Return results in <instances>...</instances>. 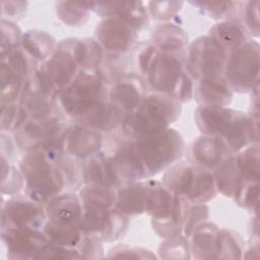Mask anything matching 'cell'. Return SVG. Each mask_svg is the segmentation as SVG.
<instances>
[{
	"label": "cell",
	"instance_id": "obj_1",
	"mask_svg": "<svg viewBox=\"0 0 260 260\" xmlns=\"http://www.w3.org/2000/svg\"><path fill=\"white\" fill-rule=\"evenodd\" d=\"M43 148L30 150L20 161V169L26 181V192L39 203H49L57 197L65 184L61 167Z\"/></svg>",
	"mask_w": 260,
	"mask_h": 260
},
{
	"label": "cell",
	"instance_id": "obj_2",
	"mask_svg": "<svg viewBox=\"0 0 260 260\" xmlns=\"http://www.w3.org/2000/svg\"><path fill=\"white\" fill-rule=\"evenodd\" d=\"M132 150L143 178L157 174L178 159L184 150L181 135L174 129H165L149 135L137 136L131 142Z\"/></svg>",
	"mask_w": 260,
	"mask_h": 260
},
{
	"label": "cell",
	"instance_id": "obj_3",
	"mask_svg": "<svg viewBox=\"0 0 260 260\" xmlns=\"http://www.w3.org/2000/svg\"><path fill=\"white\" fill-rule=\"evenodd\" d=\"M106 100L107 85L94 70L78 74L60 94V103L67 115L81 119L106 104Z\"/></svg>",
	"mask_w": 260,
	"mask_h": 260
},
{
	"label": "cell",
	"instance_id": "obj_4",
	"mask_svg": "<svg viewBox=\"0 0 260 260\" xmlns=\"http://www.w3.org/2000/svg\"><path fill=\"white\" fill-rule=\"evenodd\" d=\"M145 74L151 88L159 93L171 95L179 102H186L192 95V81L174 53L159 54L158 50Z\"/></svg>",
	"mask_w": 260,
	"mask_h": 260
},
{
	"label": "cell",
	"instance_id": "obj_5",
	"mask_svg": "<svg viewBox=\"0 0 260 260\" xmlns=\"http://www.w3.org/2000/svg\"><path fill=\"white\" fill-rule=\"evenodd\" d=\"M179 101L171 95L156 93L147 96L129 116L128 125L136 136L149 135L168 128L180 116Z\"/></svg>",
	"mask_w": 260,
	"mask_h": 260
},
{
	"label": "cell",
	"instance_id": "obj_6",
	"mask_svg": "<svg viewBox=\"0 0 260 260\" xmlns=\"http://www.w3.org/2000/svg\"><path fill=\"white\" fill-rule=\"evenodd\" d=\"M228 51L211 37H202L192 43L188 55V68L196 78L218 77L225 69Z\"/></svg>",
	"mask_w": 260,
	"mask_h": 260
},
{
	"label": "cell",
	"instance_id": "obj_7",
	"mask_svg": "<svg viewBox=\"0 0 260 260\" xmlns=\"http://www.w3.org/2000/svg\"><path fill=\"white\" fill-rule=\"evenodd\" d=\"M259 47L256 42H247L233 51L228 58L225 75L229 83L240 91H248L258 84Z\"/></svg>",
	"mask_w": 260,
	"mask_h": 260
},
{
	"label": "cell",
	"instance_id": "obj_8",
	"mask_svg": "<svg viewBox=\"0 0 260 260\" xmlns=\"http://www.w3.org/2000/svg\"><path fill=\"white\" fill-rule=\"evenodd\" d=\"M79 228L98 241L115 240L127 226V218L117 208H84Z\"/></svg>",
	"mask_w": 260,
	"mask_h": 260
},
{
	"label": "cell",
	"instance_id": "obj_9",
	"mask_svg": "<svg viewBox=\"0 0 260 260\" xmlns=\"http://www.w3.org/2000/svg\"><path fill=\"white\" fill-rule=\"evenodd\" d=\"M74 47H62L60 44L51 58L38 71L47 79L52 88L57 91L66 89L76 78L78 62L75 57Z\"/></svg>",
	"mask_w": 260,
	"mask_h": 260
},
{
	"label": "cell",
	"instance_id": "obj_10",
	"mask_svg": "<svg viewBox=\"0 0 260 260\" xmlns=\"http://www.w3.org/2000/svg\"><path fill=\"white\" fill-rule=\"evenodd\" d=\"M139 26L124 15H114L105 19L96 28L99 44L111 52H124L136 40Z\"/></svg>",
	"mask_w": 260,
	"mask_h": 260
},
{
	"label": "cell",
	"instance_id": "obj_11",
	"mask_svg": "<svg viewBox=\"0 0 260 260\" xmlns=\"http://www.w3.org/2000/svg\"><path fill=\"white\" fill-rule=\"evenodd\" d=\"M2 241L11 259L37 258L39 252L50 243L45 233L30 228L2 230Z\"/></svg>",
	"mask_w": 260,
	"mask_h": 260
},
{
	"label": "cell",
	"instance_id": "obj_12",
	"mask_svg": "<svg viewBox=\"0 0 260 260\" xmlns=\"http://www.w3.org/2000/svg\"><path fill=\"white\" fill-rule=\"evenodd\" d=\"M45 218L46 214L39 202L32 199L14 198L7 201L2 208L1 228L2 230L40 229L44 224Z\"/></svg>",
	"mask_w": 260,
	"mask_h": 260
},
{
	"label": "cell",
	"instance_id": "obj_13",
	"mask_svg": "<svg viewBox=\"0 0 260 260\" xmlns=\"http://www.w3.org/2000/svg\"><path fill=\"white\" fill-rule=\"evenodd\" d=\"M64 150L73 156L84 158L92 156L102 146L99 131L85 125H75L64 131Z\"/></svg>",
	"mask_w": 260,
	"mask_h": 260
},
{
	"label": "cell",
	"instance_id": "obj_14",
	"mask_svg": "<svg viewBox=\"0 0 260 260\" xmlns=\"http://www.w3.org/2000/svg\"><path fill=\"white\" fill-rule=\"evenodd\" d=\"M145 94L142 80L135 75L122 77L111 91L112 103L123 113L132 114L143 102Z\"/></svg>",
	"mask_w": 260,
	"mask_h": 260
},
{
	"label": "cell",
	"instance_id": "obj_15",
	"mask_svg": "<svg viewBox=\"0 0 260 260\" xmlns=\"http://www.w3.org/2000/svg\"><path fill=\"white\" fill-rule=\"evenodd\" d=\"M226 151L229 152L221 140L212 135L199 137L191 147L193 160L205 170L218 168L225 160Z\"/></svg>",
	"mask_w": 260,
	"mask_h": 260
},
{
	"label": "cell",
	"instance_id": "obj_16",
	"mask_svg": "<svg viewBox=\"0 0 260 260\" xmlns=\"http://www.w3.org/2000/svg\"><path fill=\"white\" fill-rule=\"evenodd\" d=\"M84 179L87 185L117 187L120 183L113 157L94 154L88 158L83 167Z\"/></svg>",
	"mask_w": 260,
	"mask_h": 260
},
{
	"label": "cell",
	"instance_id": "obj_17",
	"mask_svg": "<svg viewBox=\"0 0 260 260\" xmlns=\"http://www.w3.org/2000/svg\"><path fill=\"white\" fill-rule=\"evenodd\" d=\"M62 130L61 125L55 118H47L42 120L34 119L31 122L24 124L17 133V138L19 139L20 145L32 146L40 145L44 146L49 140L60 133Z\"/></svg>",
	"mask_w": 260,
	"mask_h": 260
},
{
	"label": "cell",
	"instance_id": "obj_18",
	"mask_svg": "<svg viewBox=\"0 0 260 260\" xmlns=\"http://www.w3.org/2000/svg\"><path fill=\"white\" fill-rule=\"evenodd\" d=\"M232 96L228 81L218 77L200 79L197 85L196 99L201 107L222 108L231 102Z\"/></svg>",
	"mask_w": 260,
	"mask_h": 260
},
{
	"label": "cell",
	"instance_id": "obj_19",
	"mask_svg": "<svg viewBox=\"0 0 260 260\" xmlns=\"http://www.w3.org/2000/svg\"><path fill=\"white\" fill-rule=\"evenodd\" d=\"M84 212V206L80 196L74 194L58 195L47 206L49 218L79 224Z\"/></svg>",
	"mask_w": 260,
	"mask_h": 260
},
{
	"label": "cell",
	"instance_id": "obj_20",
	"mask_svg": "<svg viewBox=\"0 0 260 260\" xmlns=\"http://www.w3.org/2000/svg\"><path fill=\"white\" fill-rule=\"evenodd\" d=\"M44 233L50 243L76 248L81 246L84 234L78 224L49 218L44 225Z\"/></svg>",
	"mask_w": 260,
	"mask_h": 260
},
{
	"label": "cell",
	"instance_id": "obj_21",
	"mask_svg": "<svg viewBox=\"0 0 260 260\" xmlns=\"http://www.w3.org/2000/svg\"><path fill=\"white\" fill-rule=\"evenodd\" d=\"M217 228L210 222H202L192 232L191 250L196 258H216Z\"/></svg>",
	"mask_w": 260,
	"mask_h": 260
},
{
	"label": "cell",
	"instance_id": "obj_22",
	"mask_svg": "<svg viewBox=\"0 0 260 260\" xmlns=\"http://www.w3.org/2000/svg\"><path fill=\"white\" fill-rule=\"evenodd\" d=\"M123 112L113 103L104 104L93 112L82 118L84 125L94 130L110 131L123 122Z\"/></svg>",
	"mask_w": 260,
	"mask_h": 260
},
{
	"label": "cell",
	"instance_id": "obj_23",
	"mask_svg": "<svg viewBox=\"0 0 260 260\" xmlns=\"http://www.w3.org/2000/svg\"><path fill=\"white\" fill-rule=\"evenodd\" d=\"M214 178L217 189L225 196H234L241 184L246 181L238 167L236 156L224 160L218 167Z\"/></svg>",
	"mask_w": 260,
	"mask_h": 260
},
{
	"label": "cell",
	"instance_id": "obj_24",
	"mask_svg": "<svg viewBox=\"0 0 260 260\" xmlns=\"http://www.w3.org/2000/svg\"><path fill=\"white\" fill-rule=\"evenodd\" d=\"M84 208H116L119 192L116 187L87 185L80 191Z\"/></svg>",
	"mask_w": 260,
	"mask_h": 260
},
{
	"label": "cell",
	"instance_id": "obj_25",
	"mask_svg": "<svg viewBox=\"0 0 260 260\" xmlns=\"http://www.w3.org/2000/svg\"><path fill=\"white\" fill-rule=\"evenodd\" d=\"M210 37L226 51H234L247 43L245 28L240 23L234 21H225L214 25L210 29Z\"/></svg>",
	"mask_w": 260,
	"mask_h": 260
},
{
	"label": "cell",
	"instance_id": "obj_26",
	"mask_svg": "<svg viewBox=\"0 0 260 260\" xmlns=\"http://www.w3.org/2000/svg\"><path fill=\"white\" fill-rule=\"evenodd\" d=\"M24 51L34 59L43 61L54 51V39L44 31H27L22 39Z\"/></svg>",
	"mask_w": 260,
	"mask_h": 260
},
{
	"label": "cell",
	"instance_id": "obj_27",
	"mask_svg": "<svg viewBox=\"0 0 260 260\" xmlns=\"http://www.w3.org/2000/svg\"><path fill=\"white\" fill-rule=\"evenodd\" d=\"M74 53L79 66L92 71L101 63L102 48L98 41L84 39L78 41L74 47Z\"/></svg>",
	"mask_w": 260,
	"mask_h": 260
},
{
	"label": "cell",
	"instance_id": "obj_28",
	"mask_svg": "<svg viewBox=\"0 0 260 260\" xmlns=\"http://www.w3.org/2000/svg\"><path fill=\"white\" fill-rule=\"evenodd\" d=\"M244 243L237 233L220 230L216 234V258H240Z\"/></svg>",
	"mask_w": 260,
	"mask_h": 260
},
{
	"label": "cell",
	"instance_id": "obj_29",
	"mask_svg": "<svg viewBox=\"0 0 260 260\" xmlns=\"http://www.w3.org/2000/svg\"><path fill=\"white\" fill-rule=\"evenodd\" d=\"M153 38L156 43L154 47L160 48L157 50H161L164 53H173L174 50L184 47L186 41L183 30L174 25L159 26L153 34Z\"/></svg>",
	"mask_w": 260,
	"mask_h": 260
},
{
	"label": "cell",
	"instance_id": "obj_30",
	"mask_svg": "<svg viewBox=\"0 0 260 260\" xmlns=\"http://www.w3.org/2000/svg\"><path fill=\"white\" fill-rule=\"evenodd\" d=\"M1 126L3 131H15L24 126L28 111L22 105L4 104L1 110Z\"/></svg>",
	"mask_w": 260,
	"mask_h": 260
},
{
	"label": "cell",
	"instance_id": "obj_31",
	"mask_svg": "<svg viewBox=\"0 0 260 260\" xmlns=\"http://www.w3.org/2000/svg\"><path fill=\"white\" fill-rule=\"evenodd\" d=\"M258 146H249L241 154L236 156L238 167L246 181L257 182L258 180Z\"/></svg>",
	"mask_w": 260,
	"mask_h": 260
},
{
	"label": "cell",
	"instance_id": "obj_32",
	"mask_svg": "<svg viewBox=\"0 0 260 260\" xmlns=\"http://www.w3.org/2000/svg\"><path fill=\"white\" fill-rule=\"evenodd\" d=\"M184 237L176 235L170 237L159 247V254L164 258H186L188 257V245Z\"/></svg>",
	"mask_w": 260,
	"mask_h": 260
},
{
	"label": "cell",
	"instance_id": "obj_33",
	"mask_svg": "<svg viewBox=\"0 0 260 260\" xmlns=\"http://www.w3.org/2000/svg\"><path fill=\"white\" fill-rule=\"evenodd\" d=\"M238 203L245 208H253L258 204V183L253 181H245L235 193Z\"/></svg>",
	"mask_w": 260,
	"mask_h": 260
},
{
	"label": "cell",
	"instance_id": "obj_34",
	"mask_svg": "<svg viewBox=\"0 0 260 260\" xmlns=\"http://www.w3.org/2000/svg\"><path fill=\"white\" fill-rule=\"evenodd\" d=\"M37 258L40 259H73V258H82L81 254L78 253L75 248L65 247L53 243L46 245L37 255Z\"/></svg>",
	"mask_w": 260,
	"mask_h": 260
},
{
	"label": "cell",
	"instance_id": "obj_35",
	"mask_svg": "<svg viewBox=\"0 0 260 260\" xmlns=\"http://www.w3.org/2000/svg\"><path fill=\"white\" fill-rule=\"evenodd\" d=\"M208 217V207L206 205H196L193 207H189L185 223H184V232L187 237H190L192 232L204 220Z\"/></svg>",
	"mask_w": 260,
	"mask_h": 260
},
{
	"label": "cell",
	"instance_id": "obj_36",
	"mask_svg": "<svg viewBox=\"0 0 260 260\" xmlns=\"http://www.w3.org/2000/svg\"><path fill=\"white\" fill-rule=\"evenodd\" d=\"M20 40V31L14 23L6 20H2V55L16 49V46Z\"/></svg>",
	"mask_w": 260,
	"mask_h": 260
},
{
	"label": "cell",
	"instance_id": "obj_37",
	"mask_svg": "<svg viewBox=\"0 0 260 260\" xmlns=\"http://www.w3.org/2000/svg\"><path fill=\"white\" fill-rule=\"evenodd\" d=\"M64 5V8H59V15L60 18L71 25L77 24L80 21L82 22V16L86 15V8H75L76 3H70L71 7H68L67 2L62 3Z\"/></svg>",
	"mask_w": 260,
	"mask_h": 260
},
{
	"label": "cell",
	"instance_id": "obj_38",
	"mask_svg": "<svg viewBox=\"0 0 260 260\" xmlns=\"http://www.w3.org/2000/svg\"><path fill=\"white\" fill-rule=\"evenodd\" d=\"M109 257H126V258H152L154 255L150 254L149 251L144 249H138L134 247L119 246L111 251Z\"/></svg>",
	"mask_w": 260,
	"mask_h": 260
}]
</instances>
